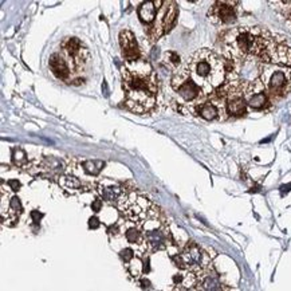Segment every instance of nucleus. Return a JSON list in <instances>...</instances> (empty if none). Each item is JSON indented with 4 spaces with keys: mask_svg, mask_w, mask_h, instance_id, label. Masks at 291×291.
Wrapping results in <instances>:
<instances>
[{
    "mask_svg": "<svg viewBox=\"0 0 291 291\" xmlns=\"http://www.w3.org/2000/svg\"><path fill=\"white\" fill-rule=\"evenodd\" d=\"M125 104L136 114L152 112L157 104L159 78L147 59L125 62L122 67Z\"/></svg>",
    "mask_w": 291,
    "mask_h": 291,
    "instance_id": "nucleus-1",
    "label": "nucleus"
},
{
    "mask_svg": "<svg viewBox=\"0 0 291 291\" xmlns=\"http://www.w3.org/2000/svg\"><path fill=\"white\" fill-rule=\"evenodd\" d=\"M274 34L263 27H235L230 28L220 36L219 47L226 60L244 62V60H263Z\"/></svg>",
    "mask_w": 291,
    "mask_h": 291,
    "instance_id": "nucleus-2",
    "label": "nucleus"
},
{
    "mask_svg": "<svg viewBox=\"0 0 291 291\" xmlns=\"http://www.w3.org/2000/svg\"><path fill=\"white\" fill-rule=\"evenodd\" d=\"M183 66L192 81L208 97L227 82L226 60L209 48H201L187 58Z\"/></svg>",
    "mask_w": 291,
    "mask_h": 291,
    "instance_id": "nucleus-3",
    "label": "nucleus"
},
{
    "mask_svg": "<svg viewBox=\"0 0 291 291\" xmlns=\"http://www.w3.org/2000/svg\"><path fill=\"white\" fill-rule=\"evenodd\" d=\"M172 90L175 93L176 100L173 104L179 105L177 110L184 113L196 114L200 105L208 100V96L192 81L183 64L180 66L172 77Z\"/></svg>",
    "mask_w": 291,
    "mask_h": 291,
    "instance_id": "nucleus-4",
    "label": "nucleus"
},
{
    "mask_svg": "<svg viewBox=\"0 0 291 291\" xmlns=\"http://www.w3.org/2000/svg\"><path fill=\"white\" fill-rule=\"evenodd\" d=\"M118 208L125 219L140 228L160 217L159 207L138 192H128L118 204Z\"/></svg>",
    "mask_w": 291,
    "mask_h": 291,
    "instance_id": "nucleus-5",
    "label": "nucleus"
},
{
    "mask_svg": "<svg viewBox=\"0 0 291 291\" xmlns=\"http://www.w3.org/2000/svg\"><path fill=\"white\" fill-rule=\"evenodd\" d=\"M260 81L263 82L270 100H280L291 92V71L283 66L264 64Z\"/></svg>",
    "mask_w": 291,
    "mask_h": 291,
    "instance_id": "nucleus-6",
    "label": "nucleus"
},
{
    "mask_svg": "<svg viewBox=\"0 0 291 291\" xmlns=\"http://www.w3.org/2000/svg\"><path fill=\"white\" fill-rule=\"evenodd\" d=\"M173 260L177 267L187 270L188 272H192L197 276L203 275L211 270V258L203 248L193 242H189L183 248V251L173 258Z\"/></svg>",
    "mask_w": 291,
    "mask_h": 291,
    "instance_id": "nucleus-7",
    "label": "nucleus"
},
{
    "mask_svg": "<svg viewBox=\"0 0 291 291\" xmlns=\"http://www.w3.org/2000/svg\"><path fill=\"white\" fill-rule=\"evenodd\" d=\"M60 54L70 64L72 74L85 70V67L90 62V52H89L88 47L85 46L82 40L76 36L63 39V42L60 43Z\"/></svg>",
    "mask_w": 291,
    "mask_h": 291,
    "instance_id": "nucleus-8",
    "label": "nucleus"
},
{
    "mask_svg": "<svg viewBox=\"0 0 291 291\" xmlns=\"http://www.w3.org/2000/svg\"><path fill=\"white\" fill-rule=\"evenodd\" d=\"M177 16V7L173 2H164L163 7L160 8L156 16V23L149 28L148 34L152 39H157L168 31H171Z\"/></svg>",
    "mask_w": 291,
    "mask_h": 291,
    "instance_id": "nucleus-9",
    "label": "nucleus"
},
{
    "mask_svg": "<svg viewBox=\"0 0 291 291\" xmlns=\"http://www.w3.org/2000/svg\"><path fill=\"white\" fill-rule=\"evenodd\" d=\"M264 64H275V66H291V46L283 36L274 35L270 47H268L263 60Z\"/></svg>",
    "mask_w": 291,
    "mask_h": 291,
    "instance_id": "nucleus-10",
    "label": "nucleus"
},
{
    "mask_svg": "<svg viewBox=\"0 0 291 291\" xmlns=\"http://www.w3.org/2000/svg\"><path fill=\"white\" fill-rule=\"evenodd\" d=\"M243 97L246 104L252 110H264L270 105V97L260 80L244 82Z\"/></svg>",
    "mask_w": 291,
    "mask_h": 291,
    "instance_id": "nucleus-11",
    "label": "nucleus"
},
{
    "mask_svg": "<svg viewBox=\"0 0 291 291\" xmlns=\"http://www.w3.org/2000/svg\"><path fill=\"white\" fill-rule=\"evenodd\" d=\"M238 3L219 0L211 6L208 11V19L216 26H230L238 19Z\"/></svg>",
    "mask_w": 291,
    "mask_h": 291,
    "instance_id": "nucleus-12",
    "label": "nucleus"
},
{
    "mask_svg": "<svg viewBox=\"0 0 291 291\" xmlns=\"http://www.w3.org/2000/svg\"><path fill=\"white\" fill-rule=\"evenodd\" d=\"M141 230L144 232L145 244H147L148 250L160 251V250L167 248L169 235L159 219L152 220L148 224H145Z\"/></svg>",
    "mask_w": 291,
    "mask_h": 291,
    "instance_id": "nucleus-13",
    "label": "nucleus"
},
{
    "mask_svg": "<svg viewBox=\"0 0 291 291\" xmlns=\"http://www.w3.org/2000/svg\"><path fill=\"white\" fill-rule=\"evenodd\" d=\"M97 191L106 203L117 204V205L128 193V191L118 181H113L109 179L101 180L100 183L97 184Z\"/></svg>",
    "mask_w": 291,
    "mask_h": 291,
    "instance_id": "nucleus-14",
    "label": "nucleus"
},
{
    "mask_svg": "<svg viewBox=\"0 0 291 291\" xmlns=\"http://www.w3.org/2000/svg\"><path fill=\"white\" fill-rule=\"evenodd\" d=\"M120 44L125 62H134V60L141 59L140 48L137 44L136 36L132 31L122 30L120 32Z\"/></svg>",
    "mask_w": 291,
    "mask_h": 291,
    "instance_id": "nucleus-15",
    "label": "nucleus"
},
{
    "mask_svg": "<svg viewBox=\"0 0 291 291\" xmlns=\"http://www.w3.org/2000/svg\"><path fill=\"white\" fill-rule=\"evenodd\" d=\"M48 67L50 71L52 72V76L58 78L59 81H64V82H70L72 78V70L70 67V64L67 63V60L64 59V56L60 52H55L50 56L48 59Z\"/></svg>",
    "mask_w": 291,
    "mask_h": 291,
    "instance_id": "nucleus-16",
    "label": "nucleus"
},
{
    "mask_svg": "<svg viewBox=\"0 0 291 291\" xmlns=\"http://www.w3.org/2000/svg\"><path fill=\"white\" fill-rule=\"evenodd\" d=\"M58 183L64 191L68 193H78V192L84 191V183L80 179H77L76 176L71 175H62L58 177Z\"/></svg>",
    "mask_w": 291,
    "mask_h": 291,
    "instance_id": "nucleus-17",
    "label": "nucleus"
},
{
    "mask_svg": "<svg viewBox=\"0 0 291 291\" xmlns=\"http://www.w3.org/2000/svg\"><path fill=\"white\" fill-rule=\"evenodd\" d=\"M157 7L155 2H144L138 8V16L140 19L147 24H152L156 20L157 16Z\"/></svg>",
    "mask_w": 291,
    "mask_h": 291,
    "instance_id": "nucleus-18",
    "label": "nucleus"
},
{
    "mask_svg": "<svg viewBox=\"0 0 291 291\" xmlns=\"http://www.w3.org/2000/svg\"><path fill=\"white\" fill-rule=\"evenodd\" d=\"M125 236H126V240L129 243L133 244V246H137L140 248H147V244H145V236L144 232L140 227H133L129 228L128 231L125 232Z\"/></svg>",
    "mask_w": 291,
    "mask_h": 291,
    "instance_id": "nucleus-19",
    "label": "nucleus"
},
{
    "mask_svg": "<svg viewBox=\"0 0 291 291\" xmlns=\"http://www.w3.org/2000/svg\"><path fill=\"white\" fill-rule=\"evenodd\" d=\"M270 4L274 6L276 11L284 16V19H286L291 30V0H288V2H270Z\"/></svg>",
    "mask_w": 291,
    "mask_h": 291,
    "instance_id": "nucleus-20",
    "label": "nucleus"
},
{
    "mask_svg": "<svg viewBox=\"0 0 291 291\" xmlns=\"http://www.w3.org/2000/svg\"><path fill=\"white\" fill-rule=\"evenodd\" d=\"M81 165H82V168H84V171L86 172V173L97 176L102 171V168L105 167V163L104 161H97V160H94V161H93V160H85V161L81 163Z\"/></svg>",
    "mask_w": 291,
    "mask_h": 291,
    "instance_id": "nucleus-21",
    "label": "nucleus"
},
{
    "mask_svg": "<svg viewBox=\"0 0 291 291\" xmlns=\"http://www.w3.org/2000/svg\"><path fill=\"white\" fill-rule=\"evenodd\" d=\"M12 161L15 165L20 168H27L28 163H27V156H26V152L19 147H14L12 148Z\"/></svg>",
    "mask_w": 291,
    "mask_h": 291,
    "instance_id": "nucleus-22",
    "label": "nucleus"
},
{
    "mask_svg": "<svg viewBox=\"0 0 291 291\" xmlns=\"http://www.w3.org/2000/svg\"><path fill=\"white\" fill-rule=\"evenodd\" d=\"M164 58H165V62H167V63H169L172 66V67L175 68V71L177 70V68L180 67L181 59H180V55L177 54V52H175V51L165 52V55H164Z\"/></svg>",
    "mask_w": 291,
    "mask_h": 291,
    "instance_id": "nucleus-23",
    "label": "nucleus"
},
{
    "mask_svg": "<svg viewBox=\"0 0 291 291\" xmlns=\"http://www.w3.org/2000/svg\"><path fill=\"white\" fill-rule=\"evenodd\" d=\"M141 267H142V264H141V262L138 259H133L130 263H128L129 272H130L132 276H134V278H140Z\"/></svg>",
    "mask_w": 291,
    "mask_h": 291,
    "instance_id": "nucleus-24",
    "label": "nucleus"
},
{
    "mask_svg": "<svg viewBox=\"0 0 291 291\" xmlns=\"http://www.w3.org/2000/svg\"><path fill=\"white\" fill-rule=\"evenodd\" d=\"M120 255H121V258H122V260H124L126 264L130 263V262L134 259V251H133L132 248H125V250H122V251H121Z\"/></svg>",
    "mask_w": 291,
    "mask_h": 291,
    "instance_id": "nucleus-25",
    "label": "nucleus"
},
{
    "mask_svg": "<svg viewBox=\"0 0 291 291\" xmlns=\"http://www.w3.org/2000/svg\"><path fill=\"white\" fill-rule=\"evenodd\" d=\"M8 187H10V189H11V191L16 192V191H19L20 183L18 181V180H10V181H8Z\"/></svg>",
    "mask_w": 291,
    "mask_h": 291,
    "instance_id": "nucleus-26",
    "label": "nucleus"
},
{
    "mask_svg": "<svg viewBox=\"0 0 291 291\" xmlns=\"http://www.w3.org/2000/svg\"><path fill=\"white\" fill-rule=\"evenodd\" d=\"M89 226H90V228H98L100 227V222H98L97 217H90V220H89Z\"/></svg>",
    "mask_w": 291,
    "mask_h": 291,
    "instance_id": "nucleus-27",
    "label": "nucleus"
},
{
    "mask_svg": "<svg viewBox=\"0 0 291 291\" xmlns=\"http://www.w3.org/2000/svg\"><path fill=\"white\" fill-rule=\"evenodd\" d=\"M101 207H102V200H100V199H97L94 203L92 204V208L94 209L96 212H98L101 209Z\"/></svg>",
    "mask_w": 291,
    "mask_h": 291,
    "instance_id": "nucleus-28",
    "label": "nucleus"
}]
</instances>
